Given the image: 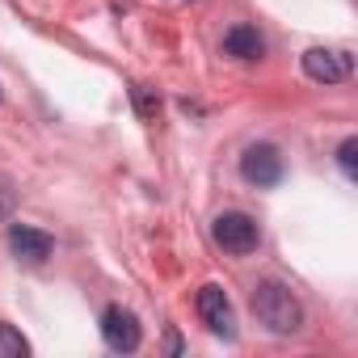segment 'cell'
<instances>
[{
    "instance_id": "obj_12",
    "label": "cell",
    "mask_w": 358,
    "mask_h": 358,
    "mask_svg": "<svg viewBox=\"0 0 358 358\" xmlns=\"http://www.w3.org/2000/svg\"><path fill=\"white\" fill-rule=\"evenodd\" d=\"M9 207H13V194H9L5 186H0V215H9Z\"/></svg>"
},
{
    "instance_id": "obj_8",
    "label": "cell",
    "mask_w": 358,
    "mask_h": 358,
    "mask_svg": "<svg viewBox=\"0 0 358 358\" xmlns=\"http://www.w3.org/2000/svg\"><path fill=\"white\" fill-rule=\"evenodd\" d=\"M224 51H228L232 59H262V55H266V38H262L253 26H232V30L224 34Z\"/></svg>"
},
{
    "instance_id": "obj_7",
    "label": "cell",
    "mask_w": 358,
    "mask_h": 358,
    "mask_svg": "<svg viewBox=\"0 0 358 358\" xmlns=\"http://www.w3.org/2000/svg\"><path fill=\"white\" fill-rule=\"evenodd\" d=\"M9 249L22 257V262H47L51 257V249H55V241L47 236V232H38V228H30V224H13L9 228Z\"/></svg>"
},
{
    "instance_id": "obj_3",
    "label": "cell",
    "mask_w": 358,
    "mask_h": 358,
    "mask_svg": "<svg viewBox=\"0 0 358 358\" xmlns=\"http://www.w3.org/2000/svg\"><path fill=\"white\" fill-rule=\"evenodd\" d=\"M241 177H245L249 186H257V190L278 186V182H282V156H278V148H274V143H253V148H245V156H241Z\"/></svg>"
},
{
    "instance_id": "obj_5",
    "label": "cell",
    "mask_w": 358,
    "mask_h": 358,
    "mask_svg": "<svg viewBox=\"0 0 358 358\" xmlns=\"http://www.w3.org/2000/svg\"><path fill=\"white\" fill-rule=\"evenodd\" d=\"M101 337H106V345L118 350V354H131V350H139V341H143L139 320H135L127 308H106V312H101Z\"/></svg>"
},
{
    "instance_id": "obj_10",
    "label": "cell",
    "mask_w": 358,
    "mask_h": 358,
    "mask_svg": "<svg viewBox=\"0 0 358 358\" xmlns=\"http://www.w3.org/2000/svg\"><path fill=\"white\" fill-rule=\"evenodd\" d=\"M131 101H135V114L139 118H156L160 114V97L148 85H131Z\"/></svg>"
},
{
    "instance_id": "obj_1",
    "label": "cell",
    "mask_w": 358,
    "mask_h": 358,
    "mask_svg": "<svg viewBox=\"0 0 358 358\" xmlns=\"http://www.w3.org/2000/svg\"><path fill=\"white\" fill-rule=\"evenodd\" d=\"M253 312L270 333H295L303 324V308L282 282H257L253 287Z\"/></svg>"
},
{
    "instance_id": "obj_4",
    "label": "cell",
    "mask_w": 358,
    "mask_h": 358,
    "mask_svg": "<svg viewBox=\"0 0 358 358\" xmlns=\"http://www.w3.org/2000/svg\"><path fill=\"white\" fill-rule=\"evenodd\" d=\"M194 308H199V316H203V324H207L211 333H220V337H236V316H232V303H228L224 287L207 282V287L199 291Z\"/></svg>"
},
{
    "instance_id": "obj_2",
    "label": "cell",
    "mask_w": 358,
    "mask_h": 358,
    "mask_svg": "<svg viewBox=\"0 0 358 358\" xmlns=\"http://www.w3.org/2000/svg\"><path fill=\"white\" fill-rule=\"evenodd\" d=\"M211 236H215V245H220L224 253H236V257H245V253L257 249V224H253L245 211H224V215H215Z\"/></svg>"
},
{
    "instance_id": "obj_6",
    "label": "cell",
    "mask_w": 358,
    "mask_h": 358,
    "mask_svg": "<svg viewBox=\"0 0 358 358\" xmlns=\"http://www.w3.org/2000/svg\"><path fill=\"white\" fill-rule=\"evenodd\" d=\"M350 55L345 51H329V47H312L308 55H303V72H308V80H316V85H337V80H345L350 76Z\"/></svg>"
},
{
    "instance_id": "obj_9",
    "label": "cell",
    "mask_w": 358,
    "mask_h": 358,
    "mask_svg": "<svg viewBox=\"0 0 358 358\" xmlns=\"http://www.w3.org/2000/svg\"><path fill=\"white\" fill-rule=\"evenodd\" d=\"M30 341L13 329V324H0V358H26Z\"/></svg>"
},
{
    "instance_id": "obj_11",
    "label": "cell",
    "mask_w": 358,
    "mask_h": 358,
    "mask_svg": "<svg viewBox=\"0 0 358 358\" xmlns=\"http://www.w3.org/2000/svg\"><path fill=\"white\" fill-rule=\"evenodd\" d=\"M337 164L345 169V177H358V139H354V135L341 139V148H337Z\"/></svg>"
}]
</instances>
